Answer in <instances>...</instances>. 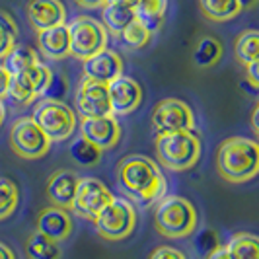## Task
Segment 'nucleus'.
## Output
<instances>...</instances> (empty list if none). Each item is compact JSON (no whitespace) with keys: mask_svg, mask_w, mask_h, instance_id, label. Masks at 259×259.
<instances>
[{"mask_svg":"<svg viewBox=\"0 0 259 259\" xmlns=\"http://www.w3.org/2000/svg\"><path fill=\"white\" fill-rule=\"evenodd\" d=\"M117 178L121 187L143 205L160 201L168 191V182L162 169L146 156L125 158L117 168Z\"/></svg>","mask_w":259,"mask_h":259,"instance_id":"1","label":"nucleus"},{"mask_svg":"<svg viewBox=\"0 0 259 259\" xmlns=\"http://www.w3.org/2000/svg\"><path fill=\"white\" fill-rule=\"evenodd\" d=\"M219 174L230 183H246L259 171V144L246 137L224 141L217 154Z\"/></svg>","mask_w":259,"mask_h":259,"instance_id":"2","label":"nucleus"},{"mask_svg":"<svg viewBox=\"0 0 259 259\" xmlns=\"http://www.w3.org/2000/svg\"><path fill=\"white\" fill-rule=\"evenodd\" d=\"M156 156L171 171L193 168L201 158V139L195 131H174L156 137Z\"/></svg>","mask_w":259,"mask_h":259,"instance_id":"3","label":"nucleus"},{"mask_svg":"<svg viewBox=\"0 0 259 259\" xmlns=\"http://www.w3.org/2000/svg\"><path fill=\"white\" fill-rule=\"evenodd\" d=\"M197 210L180 195L162 197L154 210L156 230L166 238H185L197 228Z\"/></svg>","mask_w":259,"mask_h":259,"instance_id":"4","label":"nucleus"},{"mask_svg":"<svg viewBox=\"0 0 259 259\" xmlns=\"http://www.w3.org/2000/svg\"><path fill=\"white\" fill-rule=\"evenodd\" d=\"M31 119L39 125L51 143L66 141L76 129V113L63 100L43 98L33 107Z\"/></svg>","mask_w":259,"mask_h":259,"instance_id":"5","label":"nucleus"},{"mask_svg":"<svg viewBox=\"0 0 259 259\" xmlns=\"http://www.w3.org/2000/svg\"><path fill=\"white\" fill-rule=\"evenodd\" d=\"M68 27V49L78 61H88L90 57L107 49V29L102 22L90 16H78Z\"/></svg>","mask_w":259,"mask_h":259,"instance_id":"6","label":"nucleus"},{"mask_svg":"<svg viewBox=\"0 0 259 259\" xmlns=\"http://www.w3.org/2000/svg\"><path fill=\"white\" fill-rule=\"evenodd\" d=\"M96 230L98 234L109 240V242H119L129 238L135 226H137V210L135 205L123 199V197H113L107 205H105L100 214L96 217Z\"/></svg>","mask_w":259,"mask_h":259,"instance_id":"7","label":"nucleus"},{"mask_svg":"<svg viewBox=\"0 0 259 259\" xmlns=\"http://www.w3.org/2000/svg\"><path fill=\"white\" fill-rule=\"evenodd\" d=\"M10 146L26 160H37L47 154L51 141L31 117H20L10 129Z\"/></svg>","mask_w":259,"mask_h":259,"instance_id":"8","label":"nucleus"},{"mask_svg":"<svg viewBox=\"0 0 259 259\" xmlns=\"http://www.w3.org/2000/svg\"><path fill=\"white\" fill-rule=\"evenodd\" d=\"M156 135L174 133V131H195V115L191 107L176 98H166L152 111L150 117Z\"/></svg>","mask_w":259,"mask_h":259,"instance_id":"9","label":"nucleus"},{"mask_svg":"<svg viewBox=\"0 0 259 259\" xmlns=\"http://www.w3.org/2000/svg\"><path fill=\"white\" fill-rule=\"evenodd\" d=\"M113 199V193L109 187L98 178H80L78 180L76 195L72 201V212L86 221H96L100 210Z\"/></svg>","mask_w":259,"mask_h":259,"instance_id":"10","label":"nucleus"},{"mask_svg":"<svg viewBox=\"0 0 259 259\" xmlns=\"http://www.w3.org/2000/svg\"><path fill=\"white\" fill-rule=\"evenodd\" d=\"M74 104L80 117H105L111 115V105L107 96V84L82 78L74 94Z\"/></svg>","mask_w":259,"mask_h":259,"instance_id":"11","label":"nucleus"},{"mask_svg":"<svg viewBox=\"0 0 259 259\" xmlns=\"http://www.w3.org/2000/svg\"><path fill=\"white\" fill-rule=\"evenodd\" d=\"M107 96L111 105V115H129L143 102V88L135 78L121 74L107 84Z\"/></svg>","mask_w":259,"mask_h":259,"instance_id":"12","label":"nucleus"},{"mask_svg":"<svg viewBox=\"0 0 259 259\" xmlns=\"http://www.w3.org/2000/svg\"><path fill=\"white\" fill-rule=\"evenodd\" d=\"M80 137L96 144L100 150H111L121 139V125L115 115L82 117Z\"/></svg>","mask_w":259,"mask_h":259,"instance_id":"13","label":"nucleus"},{"mask_svg":"<svg viewBox=\"0 0 259 259\" xmlns=\"http://www.w3.org/2000/svg\"><path fill=\"white\" fill-rule=\"evenodd\" d=\"M26 12L35 31L63 26L66 20V10L61 0H29Z\"/></svg>","mask_w":259,"mask_h":259,"instance_id":"14","label":"nucleus"},{"mask_svg":"<svg viewBox=\"0 0 259 259\" xmlns=\"http://www.w3.org/2000/svg\"><path fill=\"white\" fill-rule=\"evenodd\" d=\"M82 72H84V78H88V80L109 84L111 80L123 74V61L115 51L104 49L98 55L90 57L88 61H84Z\"/></svg>","mask_w":259,"mask_h":259,"instance_id":"15","label":"nucleus"},{"mask_svg":"<svg viewBox=\"0 0 259 259\" xmlns=\"http://www.w3.org/2000/svg\"><path fill=\"white\" fill-rule=\"evenodd\" d=\"M37 232L51 238L55 242H65L72 234V219L66 208L47 207L39 212L37 217Z\"/></svg>","mask_w":259,"mask_h":259,"instance_id":"16","label":"nucleus"},{"mask_svg":"<svg viewBox=\"0 0 259 259\" xmlns=\"http://www.w3.org/2000/svg\"><path fill=\"white\" fill-rule=\"evenodd\" d=\"M78 180L80 178L70 169H59V171L53 174L49 182H47V197L53 203V207H61L66 208V210L72 207Z\"/></svg>","mask_w":259,"mask_h":259,"instance_id":"17","label":"nucleus"},{"mask_svg":"<svg viewBox=\"0 0 259 259\" xmlns=\"http://www.w3.org/2000/svg\"><path fill=\"white\" fill-rule=\"evenodd\" d=\"M37 43L39 49H41V55L51 59V61H61V59H65V57L70 55V49H68V27H66V24L37 31Z\"/></svg>","mask_w":259,"mask_h":259,"instance_id":"18","label":"nucleus"},{"mask_svg":"<svg viewBox=\"0 0 259 259\" xmlns=\"http://www.w3.org/2000/svg\"><path fill=\"white\" fill-rule=\"evenodd\" d=\"M133 10H135V20L141 22L150 33H156L166 20L168 0H137Z\"/></svg>","mask_w":259,"mask_h":259,"instance_id":"19","label":"nucleus"},{"mask_svg":"<svg viewBox=\"0 0 259 259\" xmlns=\"http://www.w3.org/2000/svg\"><path fill=\"white\" fill-rule=\"evenodd\" d=\"M135 20V10L127 4H117V2H105L102 6V24L107 29V33L119 37L121 31Z\"/></svg>","mask_w":259,"mask_h":259,"instance_id":"20","label":"nucleus"},{"mask_svg":"<svg viewBox=\"0 0 259 259\" xmlns=\"http://www.w3.org/2000/svg\"><path fill=\"white\" fill-rule=\"evenodd\" d=\"M26 253L29 259H59L61 257V247H59V242H55V240L35 230L27 238Z\"/></svg>","mask_w":259,"mask_h":259,"instance_id":"21","label":"nucleus"},{"mask_svg":"<svg viewBox=\"0 0 259 259\" xmlns=\"http://www.w3.org/2000/svg\"><path fill=\"white\" fill-rule=\"evenodd\" d=\"M201 12L212 22H228L242 12L238 0H199Z\"/></svg>","mask_w":259,"mask_h":259,"instance_id":"22","label":"nucleus"},{"mask_svg":"<svg viewBox=\"0 0 259 259\" xmlns=\"http://www.w3.org/2000/svg\"><path fill=\"white\" fill-rule=\"evenodd\" d=\"M224 247L234 259H259V240L249 232L234 234Z\"/></svg>","mask_w":259,"mask_h":259,"instance_id":"23","label":"nucleus"},{"mask_svg":"<svg viewBox=\"0 0 259 259\" xmlns=\"http://www.w3.org/2000/svg\"><path fill=\"white\" fill-rule=\"evenodd\" d=\"M222 57V43L217 37L205 35L197 43L193 51V65L199 68H210L214 66Z\"/></svg>","mask_w":259,"mask_h":259,"instance_id":"24","label":"nucleus"},{"mask_svg":"<svg viewBox=\"0 0 259 259\" xmlns=\"http://www.w3.org/2000/svg\"><path fill=\"white\" fill-rule=\"evenodd\" d=\"M234 55L240 65H249L255 63L259 57V33L255 29H247L240 33L234 43Z\"/></svg>","mask_w":259,"mask_h":259,"instance_id":"25","label":"nucleus"},{"mask_svg":"<svg viewBox=\"0 0 259 259\" xmlns=\"http://www.w3.org/2000/svg\"><path fill=\"white\" fill-rule=\"evenodd\" d=\"M6 98H10L14 104L18 105H27L33 100H37L35 90L26 76V72H16L10 74V82H8V90H6Z\"/></svg>","mask_w":259,"mask_h":259,"instance_id":"26","label":"nucleus"},{"mask_svg":"<svg viewBox=\"0 0 259 259\" xmlns=\"http://www.w3.org/2000/svg\"><path fill=\"white\" fill-rule=\"evenodd\" d=\"M70 158L74 164L82 166V168H92L100 162L102 150L96 144H92L90 141H86L84 137H78L70 144Z\"/></svg>","mask_w":259,"mask_h":259,"instance_id":"27","label":"nucleus"},{"mask_svg":"<svg viewBox=\"0 0 259 259\" xmlns=\"http://www.w3.org/2000/svg\"><path fill=\"white\" fill-rule=\"evenodd\" d=\"M6 68L10 74H16V72H24L26 68H29L31 65L39 63V55L37 51H33L31 47L27 45H14V49L6 57Z\"/></svg>","mask_w":259,"mask_h":259,"instance_id":"28","label":"nucleus"},{"mask_svg":"<svg viewBox=\"0 0 259 259\" xmlns=\"http://www.w3.org/2000/svg\"><path fill=\"white\" fill-rule=\"evenodd\" d=\"M18 39V26L8 12L0 10V59H4L14 49Z\"/></svg>","mask_w":259,"mask_h":259,"instance_id":"29","label":"nucleus"},{"mask_svg":"<svg viewBox=\"0 0 259 259\" xmlns=\"http://www.w3.org/2000/svg\"><path fill=\"white\" fill-rule=\"evenodd\" d=\"M119 37H121V41H123L125 47H129V49H135V51H137V49H143L144 45L150 41L152 33H150L141 22L133 20L129 26L121 31Z\"/></svg>","mask_w":259,"mask_h":259,"instance_id":"30","label":"nucleus"},{"mask_svg":"<svg viewBox=\"0 0 259 259\" xmlns=\"http://www.w3.org/2000/svg\"><path fill=\"white\" fill-rule=\"evenodd\" d=\"M18 187L12 180L0 178V221L8 219L18 207Z\"/></svg>","mask_w":259,"mask_h":259,"instance_id":"31","label":"nucleus"},{"mask_svg":"<svg viewBox=\"0 0 259 259\" xmlns=\"http://www.w3.org/2000/svg\"><path fill=\"white\" fill-rule=\"evenodd\" d=\"M24 72H26V76L29 78V82H31L33 90H35V96H37V98L45 96V92H47V88H49L51 78H53L51 68H49L47 65H43V63L39 61V63L31 65L29 68H26Z\"/></svg>","mask_w":259,"mask_h":259,"instance_id":"32","label":"nucleus"},{"mask_svg":"<svg viewBox=\"0 0 259 259\" xmlns=\"http://www.w3.org/2000/svg\"><path fill=\"white\" fill-rule=\"evenodd\" d=\"M195 247H197V251L201 253V255H205L207 257L210 251H214L217 247H219V236L214 230H203V232H199L197 236V242H195Z\"/></svg>","mask_w":259,"mask_h":259,"instance_id":"33","label":"nucleus"},{"mask_svg":"<svg viewBox=\"0 0 259 259\" xmlns=\"http://www.w3.org/2000/svg\"><path fill=\"white\" fill-rule=\"evenodd\" d=\"M150 259H185V255H183L180 249H176V247L162 246L152 251Z\"/></svg>","mask_w":259,"mask_h":259,"instance_id":"34","label":"nucleus"},{"mask_svg":"<svg viewBox=\"0 0 259 259\" xmlns=\"http://www.w3.org/2000/svg\"><path fill=\"white\" fill-rule=\"evenodd\" d=\"M246 80L249 86H253V88H257L259 86V63H249L246 65Z\"/></svg>","mask_w":259,"mask_h":259,"instance_id":"35","label":"nucleus"},{"mask_svg":"<svg viewBox=\"0 0 259 259\" xmlns=\"http://www.w3.org/2000/svg\"><path fill=\"white\" fill-rule=\"evenodd\" d=\"M8 82H10V72L4 65H0V100L6 98V90H8Z\"/></svg>","mask_w":259,"mask_h":259,"instance_id":"36","label":"nucleus"},{"mask_svg":"<svg viewBox=\"0 0 259 259\" xmlns=\"http://www.w3.org/2000/svg\"><path fill=\"white\" fill-rule=\"evenodd\" d=\"M207 259H234V257L230 255V253H228V249H226V247L219 246L217 249H214V251H210V253H208Z\"/></svg>","mask_w":259,"mask_h":259,"instance_id":"37","label":"nucleus"},{"mask_svg":"<svg viewBox=\"0 0 259 259\" xmlns=\"http://www.w3.org/2000/svg\"><path fill=\"white\" fill-rule=\"evenodd\" d=\"M82 8H102L107 0H76Z\"/></svg>","mask_w":259,"mask_h":259,"instance_id":"38","label":"nucleus"},{"mask_svg":"<svg viewBox=\"0 0 259 259\" xmlns=\"http://www.w3.org/2000/svg\"><path fill=\"white\" fill-rule=\"evenodd\" d=\"M0 259H16L12 247L6 246V244H2V242H0Z\"/></svg>","mask_w":259,"mask_h":259,"instance_id":"39","label":"nucleus"},{"mask_svg":"<svg viewBox=\"0 0 259 259\" xmlns=\"http://www.w3.org/2000/svg\"><path fill=\"white\" fill-rule=\"evenodd\" d=\"M251 125H253V131L259 133V107L253 109V115H251Z\"/></svg>","mask_w":259,"mask_h":259,"instance_id":"40","label":"nucleus"},{"mask_svg":"<svg viewBox=\"0 0 259 259\" xmlns=\"http://www.w3.org/2000/svg\"><path fill=\"white\" fill-rule=\"evenodd\" d=\"M255 2H257V0H238V4H240V8H242V10H249V8H253V6H255Z\"/></svg>","mask_w":259,"mask_h":259,"instance_id":"41","label":"nucleus"},{"mask_svg":"<svg viewBox=\"0 0 259 259\" xmlns=\"http://www.w3.org/2000/svg\"><path fill=\"white\" fill-rule=\"evenodd\" d=\"M4 117H6V107H4L2 100H0V127H2V123H4Z\"/></svg>","mask_w":259,"mask_h":259,"instance_id":"42","label":"nucleus"},{"mask_svg":"<svg viewBox=\"0 0 259 259\" xmlns=\"http://www.w3.org/2000/svg\"><path fill=\"white\" fill-rule=\"evenodd\" d=\"M107 2H117V4H127V6H135L137 0H107Z\"/></svg>","mask_w":259,"mask_h":259,"instance_id":"43","label":"nucleus"}]
</instances>
